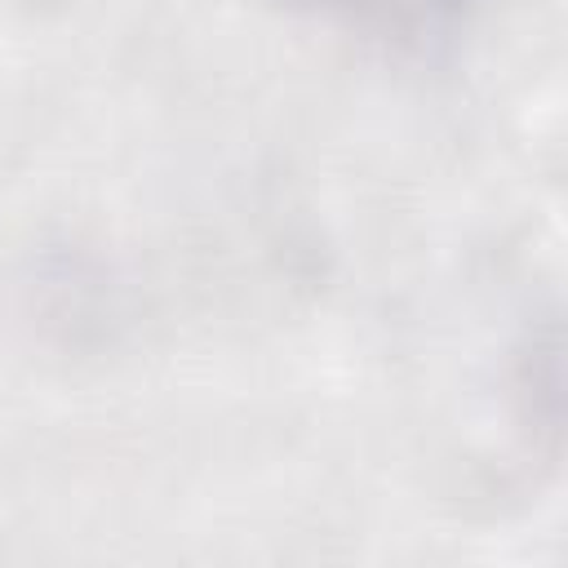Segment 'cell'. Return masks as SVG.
Wrapping results in <instances>:
<instances>
[{
    "mask_svg": "<svg viewBox=\"0 0 568 568\" xmlns=\"http://www.w3.org/2000/svg\"><path fill=\"white\" fill-rule=\"evenodd\" d=\"M288 4L351 13L377 27L395 44L426 49V44H444L457 31H466L484 0H288Z\"/></svg>",
    "mask_w": 568,
    "mask_h": 568,
    "instance_id": "obj_1",
    "label": "cell"
}]
</instances>
